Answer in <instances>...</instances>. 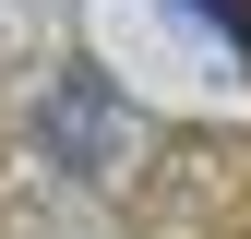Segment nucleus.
<instances>
[{
	"instance_id": "obj_1",
	"label": "nucleus",
	"mask_w": 251,
	"mask_h": 239,
	"mask_svg": "<svg viewBox=\"0 0 251 239\" xmlns=\"http://www.w3.org/2000/svg\"><path fill=\"white\" fill-rule=\"evenodd\" d=\"M48 156H60V167H96V156H108V84H96V72H72V84L48 96Z\"/></svg>"
},
{
	"instance_id": "obj_2",
	"label": "nucleus",
	"mask_w": 251,
	"mask_h": 239,
	"mask_svg": "<svg viewBox=\"0 0 251 239\" xmlns=\"http://www.w3.org/2000/svg\"><path fill=\"white\" fill-rule=\"evenodd\" d=\"M203 24H215L227 48H251V0H203Z\"/></svg>"
}]
</instances>
